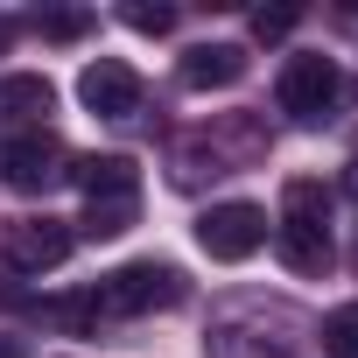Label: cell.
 Listing matches in <instances>:
<instances>
[{
    "mask_svg": "<svg viewBox=\"0 0 358 358\" xmlns=\"http://www.w3.org/2000/svg\"><path fill=\"white\" fill-rule=\"evenodd\" d=\"M78 190H85V232L92 239H120L141 218V169L127 155H85L71 162Z\"/></svg>",
    "mask_w": 358,
    "mask_h": 358,
    "instance_id": "6da1fadb",
    "label": "cell"
},
{
    "mask_svg": "<svg viewBox=\"0 0 358 358\" xmlns=\"http://www.w3.org/2000/svg\"><path fill=\"white\" fill-rule=\"evenodd\" d=\"M190 295L183 267H169V260H127L120 274L99 281V309L106 316H148V309H176Z\"/></svg>",
    "mask_w": 358,
    "mask_h": 358,
    "instance_id": "7a4b0ae2",
    "label": "cell"
},
{
    "mask_svg": "<svg viewBox=\"0 0 358 358\" xmlns=\"http://www.w3.org/2000/svg\"><path fill=\"white\" fill-rule=\"evenodd\" d=\"M337 99H344V78H337V64H330L323 50H302V57L281 64V113H288V120L323 127Z\"/></svg>",
    "mask_w": 358,
    "mask_h": 358,
    "instance_id": "3957f363",
    "label": "cell"
},
{
    "mask_svg": "<svg viewBox=\"0 0 358 358\" xmlns=\"http://www.w3.org/2000/svg\"><path fill=\"white\" fill-rule=\"evenodd\" d=\"M197 246L211 253V260H253L260 246H267V211L260 204H211L204 218H197Z\"/></svg>",
    "mask_w": 358,
    "mask_h": 358,
    "instance_id": "277c9868",
    "label": "cell"
},
{
    "mask_svg": "<svg viewBox=\"0 0 358 358\" xmlns=\"http://www.w3.org/2000/svg\"><path fill=\"white\" fill-rule=\"evenodd\" d=\"M71 246H78V232L64 225V218H15L8 232H0V253H8V267H22V274H50V267H64L71 260Z\"/></svg>",
    "mask_w": 358,
    "mask_h": 358,
    "instance_id": "5b68a950",
    "label": "cell"
},
{
    "mask_svg": "<svg viewBox=\"0 0 358 358\" xmlns=\"http://www.w3.org/2000/svg\"><path fill=\"white\" fill-rule=\"evenodd\" d=\"M0 176H8L22 197H43V190H57L64 176H71V148L57 134H22L8 155H0Z\"/></svg>",
    "mask_w": 358,
    "mask_h": 358,
    "instance_id": "8992f818",
    "label": "cell"
},
{
    "mask_svg": "<svg viewBox=\"0 0 358 358\" xmlns=\"http://www.w3.org/2000/svg\"><path fill=\"white\" fill-rule=\"evenodd\" d=\"M78 99H85L99 120H127V113L141 106V71H134V64H120V57H99V64H85Z\"/></svg>",
    "mask_w": 358,
    "mask_h": 358,
    "instance_id": "52a82bcc",
    "label": "cell"
},
{
    "mask_svg": "<svg viewBox=\"0 0 358 358\" xmlns=\"http://www.w3.org/2000/svg\"><path fill=\"white\" fill-rule=\"evenodd\" d=\"M274 253H281V267H288V274H302V281H323V274H330V260H337V246H330V225H323V218H281V225H274Z\"/></svg>",
    "mask_w": 358,
    "mask_h": 358,
    "instance_id": "ba28073f",
    "label": "cell"
},
{
    "mask_svg": "<svg viewBox=\"0 0 358 358\" xmlns=\"http://www.w3.org/2000/svg\"><path fill=\"white\" fill-rule=\"evenodd\" d=\"M239 78H246V50H239V43H197V50L183 57V85H197V92L239 85Z\"/></svg>",
    "mask_w": 358,
    "mask_h": 358,
    "instance_id": "9c48e42d",
    "label": "cell"
},
{
    "mask_svg": "<svg viewBox=\"0 0 358 358\" xmlns=\"http://www.w3.org/2000/svg\"><path fill=\"white\" fill-rule=\"evenodd\" d=\"M50 106H57L50 78H36V71H15V78H0V113H8V120H43Z\"/></svg>",
    "mask_w": 358,
    "mask_h": 358,
    "instance_id": "30bf717a",
    "label": "cell"
},
{
    "mask_svg": "<svg viewBox=\"0 0 358 358\" xmlns=\"http://www.w3.org/2000/svg\"><path fill=\"white\" fill-rule=\"evenodd\" d=\"M281 218H323L330 225V190L309 183V176H295V183L281 190Z\"/></svg>",
    "mask_w": 358,
    "mask_h": 358,
    "instance_id": "8fae6325",
    "label": "cell"
},
{
    "mask_svg": "<svg viewBox=\"0 0 358 358\" xmlns=\"http://www.w3.org/2000/svg\"><path fill=\"white\" fill-rule=\"evenodd\" d=\"M323 351L330 358H358V302H344V309L323 316Z\"/></svg>",
    "mask_w": 358,
    "mask_h": 358,
    "instance_id": "7c38bea8",
    "label": "cell"
},
{
    "mask_svg": "<svg viewBox=\"0 0 358 358\" xmlns=\"http://www.w3.org/2000/svg\"><path fill=\"white\" fill-rule=\"evenodd\" d=\"M120 22L141 29V36H169L176 29V8H148V0H134V8H120Z\"/></svg>",
    "mask_w": 358,
    "mask_h": 358,
    "instance_id": "4fadbf2b",
    "label": "cell"
},
{
    "mask_svg": "<svg viewBox=\"0 0 358 358\" xmlns=\"http://www.w3.org/2000/svg\"><path fill=\"white\" fill-rule=\"evenodd\" d=\"M85 29H92V15H78V8H64V15H43V36H50V43H78Z\"/></svg>",
    "mask_w": 358,
    "mask_h": 358,
    "instance_id": "5bb4252c",
    "label": "cell"
},
{
    "mask_svg": "<svg viewBox=\"0 0 358 358\" xmlns=\"http://www.w3.org/2000/svg\"><path fill=\"white\" fill-rule=\"evenodd\" d=\"M288 29H295V8H260V15H253V36H260V43H281Z\"/></svg>",
    "mask_w": 358,
    "mask_h": 358,
    "instance_id": "9a60e30c",
    "label": "cell"
},
{
    "mask_svg": "<svg viewBox=\"0 0 358 358\" xmlns=\"http://www.w3.org/2000/svg\"><path fill=\"white\" fill-rule=\"evenodd\" d=\"M344 190H351V197H358V162H351V176H344Z\"/></svg>",
    "mask_w": 358,
    "mask_h": 358,
    "instance_id": "2e32d148",
    "label": "cell"
}]
</instances>
